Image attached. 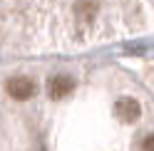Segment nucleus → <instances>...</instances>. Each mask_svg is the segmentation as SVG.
Returning a JSON list of instances; mask_svg holds the SVG:
<instances>
[{
	"instance_id": "f257e3e1",
	"label": "nucleus",
	"mask_w": 154,
	"mask_h": 151,
	"mask_svg": "<svg viewBox=\"0 0 154 151\" xmlns=\"http://www.w3.org/2000/svg\"><path fill=\"white\" fill-rule=\"evenodd\" d=\"M5 89L15 99H30L35 94V84H32V79H27V77H13V79H8Z\"/></svg>"
},
{
	"instance_id": "f03ea898",
	"label": "nucleus",
	"mask_w": 154,
	"mask_h": 151,
	"mask_svg": "<svg viewBox=\"0 0 154 151\" xmlns=\"http://www.w3.org/2000/svg\"><path fill=\"white\" fill-rule=\"evenodd\" d=\"M114 114H117V119H122V121H137L139 114H142V107H139L137 99L124 97V99H117V104H114Z\"/></svg>"
},
{
	"instance_id": "7ed1b4c3",
	"label": "nucleus",
	"mask_w": 154,
	"mask_h": 151,
	"mask_svg": "<svg viewBox=\"0 0 154 151\" xmlns=\"http://www.w3.org/2000/svg\"><path fill=\"white\" fill-rule=\"evenodd\" d=\"M72 89H75V79L67 77V74H57V77H52L50 82H47V94H50L52 99H62Z\"/></svg>"
},
{
	"instance_id": "20e7f679",
	"label": "nucleus",
	"mask_w": 154,
	"mask_h": 151,
	"mask_svg": "<svg viewBox=\"0 0 154 151\" xmlns=\"http://www.w3.org/2000/svg\"><path fill=\"white\" fill-rule=\"evenodd\" d=\"M142 146H144V151H154V136H147Z\"/></svg>"
}]
</instances>
